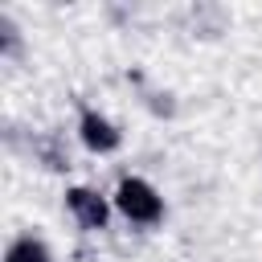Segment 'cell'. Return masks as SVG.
I'll return each mask as SVG.
<instances>
[{
    "label": "cell",
    "instance_id": "cell-3",
    "mask_svg": "<svg viewBox=\"0 0 262 262\" xmlns=\"http://www.w3.org/2000/svg\"><path fill=\"white\" fill-rule=\"evenodd\" d=\"M66 209H70V217H74L82 229H102V225H106V217H111L106 196H98V192H94V188H86V184L66 188Z\"/></svg>",
    "mask_w": 262,
    "mask_h": 262
},
{
    "label": "cell",
    "instance_id": "cell-2",
    "mask_svg": "<svg viewBox=\"0 0 262 262\" xmlns=\"http://www.w3.org/2000/svg\"><path fill=\"white\" fill-rule=\"evenodd\" d=\"M78 139H82L86 151H94V156H111V151L123 147V131H119L102 111H94V106H82V115H78Z\"/></svg>",
    "mask_w": 262,
    "mask_h": 262
},
{
    "label": "cell",
    "instance_id": "cell-4",
    "mask_svg": "<svg viewBox=\"0 0 262 262\" xmlns=\"http://www.w3.org/2000/svg\"><path fill=\"white\" fill-rule=\"evenodd\" d=\"M4 262H53V254H49V246H45L41 237L20 233V237H12V242H8Z\"/></svg>",
    "mask_w": 262,
    "mask_h": 262
},
{
    "label": "cell",
    "instance_id": "cell-1",
    "mask_svg": "<svg viewBox=\"0 0 262 262\" xmlns=\"http://www.w3.org/2000/svg\"><path fill=\"white\" fill-rule=\"evenodd\" d=\"M111 201H115V209H119L127 221H135V225H160V217H164V196H160L143 176H123Z\"/></svg>",
    "mask_w": 262,
    "mask_h": 262
}]
</instances>
